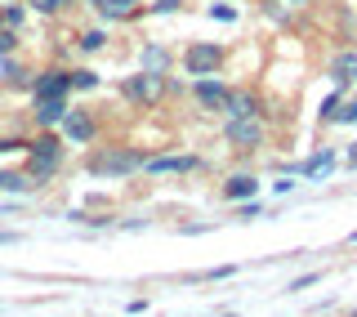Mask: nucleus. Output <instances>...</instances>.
<instances>
[{"instance_id":"nucleus-1","label":"nucleus","mask_w":357,"mask_h":317,"mask_svg":"<svg viewBox=\"0 0 357 317\" xmlns=\"http://www.w3.org/2000/svg\"><path fill=\"white\" fill-rule=\"evenodd\" d=\"M27 175H31V184L36 188H45L54 175L63 170V156H67V148H63V134L59 130H40L36 139H27Z\"/></svg>"},{"instance_id":"nucleus-2","label":"nucleus","mask_w":357,"mask_h":317,"mask_svg":"<svg viewBox=\"0 0 357 317\" xmlns=\"http://www.w3.org/2000/svg\"><path fill=\"white\" fill-rule=\"evenodd\" d=\"M143 156L139 148H126V143H107V148H94L85 156V170L94 179H130V175H139L143 170Z\"/></svg>"},{"instance_id":"nucleus-3","label":"nucleus","mask_w":357,"mask_h":317,"mask_svg":"<svg viewBox=\"0 0 357 317\" xmlns=\"http://www.w3.org/2000/svg\"><path fill=\"white\" fill-rule=\"evenodd\" d=\"M223 63H228V50L215 40H192L183 50V72L188 76H219Z\"/></svg>"},{"instance_id":"nucleus-4","label":"nucleus","mask_w":357,"mask_h":317,"mask_svg":"<svg viewBox=\"0 0 357 317\" xmlns=\"http://www.w3.org/2000/svg\"><path fill=\"white\" fill-rule=\"evenodd\" d=\"M223 143L237 152H255L268 143V126L264 117H228V126H223Z\"/></svg>"},{"instance_id":"nucleus-5","label":"nucleus","mask_w":357,"mask_h":317,"mask_svg":"<svg viewBox=\"0 0 357 317\" xmlns=\"http://www.w3.org/2000/svg\"><path fill=\"white\" fill-rule=\"evenodd\" d=\"M121 94L130 98L134 108H161L165 103V76L156 72H134L121 81Z\"/></svg>"},{"instance_id":"nucleus-6","label":"nucleus","mask_w":357,"mask_h":317,"mask_svg":"<svg viewBox=\"0 0 357 317\" xmlns=\"http://www.w3.org/2000/svg\"><path fill=\"white\" fill-rule=\"evenodd\" d=\"M59 134H63V143H72V148H89L94 134H98V117L89 108H67L63 121H59Z\"/></svg>"},{"instance_id":"nucleus-7","label":"nucleus","mask_w":357,"mask_h":317,"mask_svg":"<svg viewBox=\"0 0 357 317\" xmlns=\"http://www.w3.org/2000/svg\"><path fill=\"white\" fill-rule=\"evenodd\" d=\"M31 98H67L72 94V67H40V72H31V85H27Z\"/></svg>"},{"instance_id":"nucleus-8","label":"nucleus","mask_w":357,"mask_h":317,"mask_svg":"<svg viewBox=\"0 0 357 317\" xmlns=\"http://www.w3.org/2000/svg\"><path fill=\"white\" fill-rule=\"evenodd\" d=\"M143 170L148 175H197V170H206V156L201 152H165V156H148Z\"/></svg>"},{"instance_id":"nucleus-9","label":"nucleus","mask_w":357,"mask_h":317,"mask_svg":"<svg viewBox=\"0 0 357 317\" xmlns=\"http://www.w3.org/2000/svg\"><path fill=\"white\" fill-rule=\"evenodd\" d=\"M228 94H232V85L219 81V76H192V98H197L201 112H219V117H223Z\"/></svg>"},{"instance_id":"nucleus-10","label":"nucleus","mask_w":357,"mask_h":317,"mask_svg":"<svg viewBox=\"0 0 357 317\" xmlns=\"http://www.w3.org/2000/svg\"><path fill=\"white\" fill-rule=\"evenodd\" d=\"M335 161H340V156H335V148H326V143H321V148H312V156H304V161L295 165V175L308 179V184H317V179H326L331 170H335Z\"/></svg>"},{"instance_id":"nucleus-11","label":"nucleus","mask_w":357,"mask_h":317,"mask_svg":"<svg viewBox=\"0 0 357 317\" xmlns=\"http://www.w3.org/2000/svg\"><path fill=\"white\" fill-rule=\"evenodd\" d=\"M223 117H268V103H264V94H255V89H232Z\"/></svg>"},{"instance_id":"nucleus-12","label":"nucleus","mask_w":357,"mask_h":317,"mask_svg":"<svg viewBox=\"0 0 357 317\" xmlns=\"http://www.w3.org/2000/svg\"><path fill=\"white\" fill-rule=\"evenodd\" d=\"M139 59H143V72H156V76H170V63H174V54L165 50L161 40H143V45H139Z\"/></svg>"},{"instance_id":"nucleus-13","label":"nucleus","mask_w":357,"mask_h":317,"mask_svg":"<svg viewBox=\"0 0 357 317\" xmlns=\"http://www.w3.org/2000/svg\"><path fill=\"white\" fill-rule=\"evenodd\" d=\"M31 103H36V108H31V117H36V126H40V130H59L63 112L72 108L67 98H31Z\"/></svg>"},{"instance_id":"nucleus-14","label":"nucleus","mask_w":357,"mask_h":317,"mask_svg":"<svg viewBox=\"0 0 357 317\" xmlns=\"http://www.w3.org/2000/svg\"><path fill=\"white\" fill-rule=\"evenodd\" d=\"M223 197H228V201H250V197H259V179L245 175V170H241V175H228V179H223Z\"/></svg>"},{"instance_id":"nucleus-15","label":"nucleus","mask_w":357,"mask_h":317,"mask_svg":"<svg viewBox=\"0 0 357 317\" xmlns=\"http://www.w3.org/2000/svg\"><path fill=\"white\" fill-rule=\"evenodd\" d=\"M331 81L340 85V89H349L357 81V50H344V54H335V59H331Z\"/></svg>"},{"instance_id":"nucleus-16","label":"nucleus","mask_w":357,"mask_h":317,"mask_svg":"<svg viewBox=\"0 0 357 317\" xmlns=\"http://www.w3.org/2000/svg\"><path fill=\"white\" fill-rule=\"evenodd\" d=\"M103 22H126V18H134L139 14V0H103V5L94 9Z\"/></svg>"},{"instance_id":"nucleus-17","label":"nucleus","mask_w":357,"mask_h":317,"mask_svg":"<svg viewBox=\"0 0 357 317\" xmlns=\"http://www.w3.org/2000/svg\"><path fill=\"white\" fill-rule=\"evenodd\" d=\"M27 14H31V9L22 5V0H0V22H5L9 31H22V27H27Z\"/></svg>"},{"instance_id":"nucleus-18","label":"nucleus","mask_w":357,"mask_h":317,"mask_svg":"<svg viewBox=\"0 0 357 317\" xmlns=\"http://www.w3.org/2000/svg\"><path fill=\"white\" fill-rule=\"evenodd\" d=\"M36 184H31L27 170H0V192H14V197H22V192H31Z\"/></svg>"},{"instance_id":"nucleus-19","label":"nucleus","mask_w":357,"mask_h":317,"mask_svg":"<svg viewBox=\"0 0 357 317\" xmlns=\"http://www.w3.org/2000/svg\"><path fill=\"white\" fill-rule=\"evenodd\" d=\"M0 81L5 85H31V67H18L14 54H9V59H0Z\"/></svg>"},{"instance_id":"nucleus-20","label":"nucleus","mask_w":357,"mask_h":317,"mask_svg":"<svg viewBox=\"0 0 357 317\" xmlns=\"http://www.w3.org/2000/svg\"><path fill=\"white\" fill-rule=\"evenodd\" d=\"M103 85V76L94 67H72V94H89V89Z\"/></svg>"},{"instance_id":"nucleus-21","label":"nucleus","mask_w":357,"mask_h":317,"mask_svg":"<svg viewBox=\"0 0 357 317\" xmlns=\"http://www.w3.org/2000/svg\"><path fill=\"white\" fill-rule=\"evenodd\" d=\"M76 50H81V54H98V50H107V31H103V27H85L81 36H76Z\"/></svg>"},{"instance_id":"nucleus-22","label":"nucleus","mask_w":357,"mask_h":317,"mask_svg":"<svg viewBox=\"0 0 357 317\" xmlns=\"http://www.w3.org/2000/svg\"><path fill=\"white\" fill-rule=\"evenodd\" d=\"M22 5H27L31 14H45V18H54V14H67V9H72L76 0H22Z\"/></svg>"},{"instance_id":"nucleus-23","label":"nucleus","mask_w":357,"mask_h":317,"mask_svg":"<svg viewBox=\"0 0 357 317\" xmlns=\"http://www.w3.org/2000/svg\"><path fill=\"white\" fill-rule=\"evenodd\" d=\"M228 277H237V264H219V268H206V273H192V277H183V281H228Z\"/></svg>"},{"instance_id":"nucleus-24","label":"nucleus","mask_w":357,"mask_h":317,"mask_svg":"<svg viewBox=\"0 0 357 317\" xmlns=\"http://www.w3.org/2000/svg\"><path fill=\"white\" fill-rule=\"evenodd\" d=\"M206 14H210V18H215V22H237V18H241V9H237V5H232V0H215V5H210V9H206Z\"/></svg>"},{"instance_id":"nucleus-25","label":"nucleus","mask_w":357,"mask_h":317,"mask_svg":"<svg viewBox=\"0 0 357 317\" xmlns=\"http://www.w3.org/2000/svg\"><path fill=\"white\" fill-rule=\"evenodd\" d=\"M18 40H22V31H9L5 22H0V59H9V54H18Z\"/></svg>"},{"instance_id":"nucleus-26","label":"nucleus","mask_w":357,"mask_h":317,"mask_svg":"<svg viewBox=\"0 0 357 317\" xmlns=\"http://www.w3.org/2000/svg\"><path fill=\"white\" fill-rule=\"evenodd\" d=\"M344 98H349V94H344V89H335V94L326 98V103H321V121H340V108H344Z\"/></svg>"},{"instance_id":"nucleus-27","label":"nucleus","mask_w":357,"mask_h":317,"mask_svg":"<svg viewBox=\"0 0 357 317\" xmlns=\"http://www.w3.org/2000/svg\"><path fill=\"white\" fill-rule=\"evenodd\" d=\"M178 9H183V0H152V5H148V14L165 18V14H178Z\"/></svg>"},{"instance_id":"nucleus-28","label":"nucleus","mask_w":357,"mask_h":317,"mask_svg":"<svg viewBox=\"0 0 357 317\" xmlns=\"http://www.w3.org/2000/svg\"><path fill=\"white\" fill-rule=\"evenodd\" d=\"M259 210H264V206H259V201H255V197H250V201H237V219H241V223L259 219Z\"/></svg>"},{"instance_id":"nucleus-29","label":"nucleus","mask_w":357,"mask_h":317,"mask_svg":"<svg viewBox=\"0 0 357 317\" xmlns=\"http://www.w3.org/2000/svg\"><path fill=\"white\" fill-rule=\"evenodd\" d=\"M340 121H344V126H357V94H353V98H344V108H340Z\"/></svg>"},{"instance_id":"nucleus-30","label":"nucleus","mask_w":357,"mask_h":317,"mask_svg":"<svg viewBox=\"0 0 357 317\" xmlns=\"http://www.w3.org/2000/svg\"><path fill=\"white\" fill-rule=\"evenodd\" d=\"M317 281H321V273H304V277H295V281H290L286 290H312Z\"/></svg>"},{"instance_id":"nucleus-31","label":"nucleus","mask_w":357,"mask_h":317,"mask_svg":"<svg viewBox=\"0 0 357 317\" xmlns=\"http://www.w3.org/2000/svg\"><path fill=\"white\" fill-rule=\"evenodd\" d=\"M295 184H299V175H282L273 184V192H277V197H286V192H295Z\"/></svg>"},{"instance_id":"nucleus-32","label":"nucleus","mask_w":357,"mask_h":317,"mask_svg":"<svg viewBox=\"0 0 357 317\" xmlns=\"http://www.w3.org/2000/svg\"><path fill=\"white\" fill-rule=\"evenodd\" d=\"M14 242H22V233H0V246H14Z\"/></svg>"},{"instance_id":"nucleus-33","label":"nucleus","mask_w":357,"mask_h":317,"mask_svg":"<svg viewBox=\"0 0 357 317\" xmlns=\"http://www.w3.org/2000/svg\"><path fill=\"white\" fill-rule=\"evenodd\" d=\"M344 165H349V170H357V143L349 148V156H344Z\"/></svg>"},{"instance_id":"nucleus-34","label":"nucleus","mask_w":357,"mask_h":317,"mask_svg":"<svg viewBox=\"0 0 357 317\" xmlns=\"http://www.w3.org/2000/svg\"><path fill=\"white\" fill-rule=\"evenodd\" d=\"M81 5H89V9H98V5H103V0H81Z\"/></svg>"},{"instance_id":"nucleus-35","label":"nucleus","mask_w":357,"mask_h":317,"mask_svg":"<svg viewBox=\"0 0 357 317\" xmlns=\"http://www.w3.org/2000/svg\"><path fill=\"white\" fill-rule=\"evenodd\" d=\"M215 317H232V313H215Z\"/></svg>"},{"instance_id":"nucleus-36","label":"nucleus","mask_w":357,"mask_h":317,"mask_svg":"<svg viewBox=\"0 0 357 317\" xmlns=\"http://www.w3.org/2000/svg\"><path fill=\"white\" fill-rule=\"evenodd\" d=\"M349 317H357V309H353V313H349Z\"/></svg>"}]
</instances>
